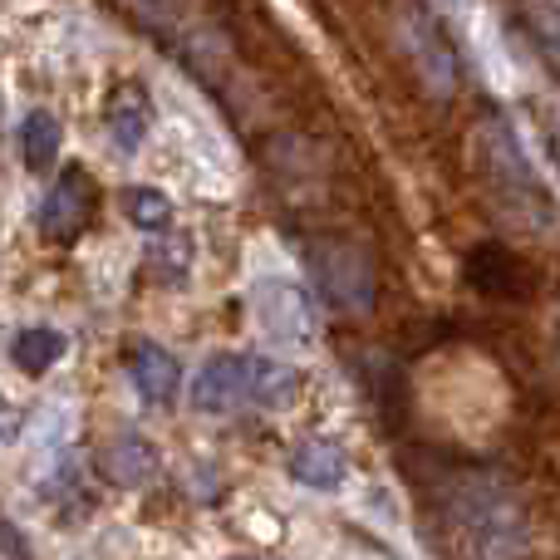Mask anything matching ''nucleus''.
Segmentation results:
<instances>
[{"label": "nucleus", "mask_w": 560, "mask_h": 560, "mask_svg": "<svg viewBox=\"0 0 560 560\" xmlns=\"http://www.w3.org/2000/svg\"><path fill=\"white\" fill-rule=\"evenodd\" d=\"M447 5H457V10H472V5H477V0H447Z\"/></svg>", "instance_id": "18"}, {"label": "nucleus", "mask_w": 560, "mask_h": 560, "mask_svg": "<svg viewBox=\"0 0 560 560\" xmlns=\"http://www.w3.org/2000/svg\"><path fill=\"white\" fill-rule=\"evenodd\" d=\"M232 560H252V556H232Z\"/></svg>", "instance_id": "19"}, {"label": "nucleus", "mask_w": 560, "mask_h": 560, "mask_svg": "<svg viewBox=\"0 0 560 560\" xmlns=\"http://www.w3.org/2000/svg\"><path fill=\"white\" fill-rule=\"evenodd\" d=\"M124 212H128V222L143 226V232H163V226H173V202H167L163 192H153V187H128Z\"/></svg>", "instance_id": "15"}, {"label": "nucleus", "mask_w": 560, "mask_h": 560, "mask_svg": "<svg viewBox=\"0 0 560 560\" xmlns=\"http://www.w3.org/2000/svg\"><path fill=\"white\" fill-rule=\"evenodd\" d=\"M453 532L467 560H522L526 516L497 482H463L453 492Z\"/></svg>", "instance_id": "2"}, {"label": "nucleus", "mask_w": 560, "mask_h": 560, "mask_svg": "<svg viewBox=\"0 0 560 560\" xmlns=\"http://www.w3.org/2000/svg\"><path fill=\"white\" fill-rule=\"evenodd\" d=\"M349 472L345 463V447L325 443V438H310V443H300L295 453H290V477L305 487H319V492H329V487H339Z\"/></svg>", "instance_id": "10"}, {"label": "nucleus", "mask_w": 560, "mask_h": 560, "mask_svg": "<svg viewBox=\"0 0 560 560\" xmlns=\"http://www.w3.org/2000/svg\"><path fill=\"white\" fill-rule=\"evenodd\" d=\"M89 222H94V183L84 177V167H65L39 207V232L45 242L69 246L89 232Z\"/></svg>", "instance_id": "6"}, {"label": "nucleus", "mask_w": 560, "mask_h": 560, "mask_svg": "<svg viewBox=\"0 0 560 560\" xmlns=\"http://www.w3.org/2000/svg\"><path fill=\"white\" fill-rule=\"evenodd\" d=\"M477 163H482L487 192H492L497 212H502L506 222H516L522 232H551L556 207H551V197H546V187L536 183V167H532V158L522 153L512 128L482 124V133H477Z\"/></svg>", "instance_id": "1"}, {"label": "nucleus", "mask_w": 560, "mask_h": 560, "mask_svg": "<svg viewBox=\"0 0 560 560\" xmlns=\"http://www.w3.org/2000/svg\"><path fill=\"white\" fill-rule=\"evenodd\" d=\"M10 359H15L20 374L39 378L45 369H55L59 359H65V335H59V329H45V325L20 329L15 345H10Z\"/></svg>", "instance_id": "13"}, {"label": "nucleus", "mask_w": 560, "mask_h": 560, "mask_svg": "<svg viewBox=\"0 0 560 560\" xmlns=\"http://www.w3.org/2000/svg\"><path fill=\"white\" fill-rule=\"evenodd\" d=\"M252 310H256V325L276 339V345H295L310 349L319 335V315H315V300L295 285V280H261L252 290Z\"/></svg>", "instance_id": "4"}, {"label": "nucleus", "mask_w": 560, "mask_h": 560, "mask_svg": "<svg viewBox=\"0 0 560 560\" xmlns=\"http://www.w3.org/2000/svg\"><path fill=\"white\" fill-rule=\"evenodd\" d=\"M177 384H183V369H177V359L167 354L163 345L143 339V345L133 349V388L143 394V404L167 408L177 398Z\"/></svg>", "instance_id": "9"}, {"label": "nucleus", "mask_w": 560, "mask_h": 560, "mask_svg": "<svg viewBox=\"0 0 560 560\" xmlns=\"http://www.w3.org/2000/svg\"><path fill=\"white\" fill-rule=\"evenodd\" d=\"M148 118H153V108H148L143 89L138 84L114 89V98H108V133H114V143L124 148V153H133L148 138Z\"/></svg>", "instance_id": "12"}, {"label": "nucleus", "mask_w": 560, "mask_h": 560, "mask_svg": "<svg viewBox=\"0 0 560 560\" xmlns=\"http://www.w3.org/2000/svg\"><path fill=\"white\" fill-rule=\"evenodd\" d=\"M526 20H532L536 45H541L546 59L560 69V0H526Z\"/></svg>", "instance_id": "16"}, {"label": "nucleus", "mask_w": 560, "mask_h": 560, "mask_svg": "<svg viewBox=\"0 0 560 560\" xmlns=\"http://www.w3.org/2000/svg\"><path fill=\"white\" fill-rule=\"evenodd\" d=\"M20 153H25L30 173H49V167H55V158H59V124H55V114H45V108L25 114V124H20Z\"/></svg>", "instance_id": "14"}, {"label": "nucleus", "mask_w": 560, "mask_h": 560, "mask_svg": "<svg viewBox=\"0 0 560 560\" xmlns=\"http://www.w3.org/2000/svg\"><path fill=\"white\" fill-rule=\"evenodd\" d=\"M310 276H315V290L329 310L359 319L374 310L378 300V276L374 261H369L364 246L354 242H310Z\"/></svg>", "instance_id": "3"}, {"label": "nucleus", "mask_w": 560, "mask_h": 560, "mask_svg": "<svg viewBox=\"0 0 560 560\" xmlns=\"http://www.w3.org/2000/svg\"><path fill=\"white\" fill-rule=\"evenodd\" d=\"M94 467L104 472V482H114V487H143L148 477L158 472V447L138 433H118L94 453Z\"/></svg>", "instance_id": "8"}, {"label": "nucleus", "mask_w": 560, "mask_h": 560, "mask_svg": "<svg viewBox=\"0 0 560 560\" xmlns=\"http://www.w3.org/2000/svg\"><path fill=\"white\" fill-rule=\"evenodd\" d=\"M398 39H404V49H408V59H413V69H418L428 94H438V98L453 94L457 89V55L423 5H404V15H398Z\"/></svg>", "instance_id": "5"}, {"label": "nucleus", "mask_w": 560, "mask_h": 560, "mask_svg": "<svg viewBox=\"0 0 560 560\" xmlns=\"http://www.w3.org/2000/svg\"><path fill=\"white\" fill-rule=\"evenodd\" d=\"M246 398V359L212 354L192 378V408L197 413H232Z\"/></svg>", "instance_id": "7"}, {"label": "nucleus", "mask_w": 560, "mask_h": 560, "mask_svg": "<svg viewBox=\"0 0 560 560\" xmlns=\"http://www.w3.org/2000/svg\"><path fill=\"white\" fill-rule=\"evenodd\" d=\"M148 261H153V271L163 280H183L187 266H192V242L187 236H173V242H158L153 252H148Z\"/></svg>", "instance_id": "17"}, {"label": "nucleus", "mask_w": 560, "mask_h": 560, "mask_svg": "<svg viewBox=\"0 0 560 560\" xmlns=\"http://www.w3.org/2000/svg\"><path fill=\"white\" fill-rule=\"evenodd\" d=\"M300 394V374L290 364H280V359H246V398L261 408H290Z\"/></svg>", "instance_id": "11"}]
</instances>
